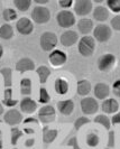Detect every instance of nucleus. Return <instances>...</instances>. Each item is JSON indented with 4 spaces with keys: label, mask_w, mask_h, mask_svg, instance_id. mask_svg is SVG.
<instances>
[{
    "label": "nucleus",
    "mask_w": 120,
    "mask_h": 149,
    "mask_svg": "<svg viewBox=\"0 0 120 149\" xmlns=\"http://www.w3.org/2000/svg\"><path fill=\"white\" fill-rule=\"evenodd\" d=\"M77 51L84 57L92 56L94 51H96V40H94V38L90 36V35L81 37V39H79V42H77Z\"/></svg>",
    "instance_id": "obj_1"
},
{
    "label": "nucleus",
    "mask_w": 120,
    "mask_h": 149,
    "mask_svg": "<svg viewBox=\"0 0 120 149\" xmlns=\"http://www.w3.org/2000/svg\"><path fill=\"white\" fill-rule=\"evenodd\" d=\"M59 43V38L56 36L55 33L53 31H45L40 35L39 38V45L40 48L44 52H52L54 48L56 47V45Z\"/></svg>",
    "instance_id": "obj_2"
},
{
    "label": "nucleus",
    "mask_w": 120,
    "mask_h": 149,
    "mask_svg": "<svg viewBox=\"0 0 120 149\" xmlns=\"http://www.w3.org/2000/svg\"><path fill=\"white\" fill-rule=\"evenodd\" d=\"M30 16H31V22H35L37 25H43V24L50 22L51 11L45 6H35Z\"/></svg>",
    "instance_id": "obj_3"
},
{
    "label": "nucleus",
    "mask_w": 120,
    "mask_h": 149,
    "mask_svg": "<svg viewBox=\"0 0 120 149\" xmlns=\"http://www.w3.org/2000/svg\"><path fill=\"white\" fill-rule=\"evenodd\" d=\"M92 33H93L92 37L94 38L96 42H99V43H105L112 36V29L110 28V26H108L105 24L97 25Z\"/></svg>",
    "instance_id": "obj_4"
},
{
    "label": "nucleus",
    "mask_w": 120,
    "mask_h": 149,
    "mask_svg": "<svg viewBox=\"0 0 120 149\" xmlns=\"http://www.w3.org/2000/svg\"><path fill=\"white\" fill-rule=\"evenodd\" d=\"M56 22L61 28L70 29L73 25L76 24L75 15L70 10H61L56 15Z\"/></svg>",
    "instance_id": "obj_5"
},
{
    "label": "nucleus",
    "mask_w": 120,
    "mask_h": 149,
    "mask_svg": "<svg viewBox=\"0 0 120 149\" xmlns=\"http://www.w3.org/2000/svg\"><path fill=\"white\" fill-rule=\"evenodd\" d=\"M74 15L85 18V16L90 15L93 10V2L91 0H76L73 2Z\"/></svg>",
    "instance_id": "obj_6"
},
{
    "label": "nucleus",
    "mask_w": 120,
    "mask_h": 149,
    "mask_svg": "<svg viewBox=\"0 0 120 149\" xmlns=\"http://www.w3.org/2000/svg\"><path fill=\"white\" fill-rule=\"evenodd\" d=\"M80 105H81V110L85 116H93L99 110V103L97 99L92 97H83L80 102Z\"/></svg>",
    "instance_id": "obj_7"
},
{
    "label": "nucleus",
    "mask_w": 120,
    "mask_h": 149,
    "mask_svg": "<svg viewBox=\"0 0 120 149\" xmlns=\"http://www.w3.org/2000/svg\"><path fill=\"white\" fill-rule=\"evenodd\" d=\"M116 62H117V58L113 54H110V53L103 54L98 60V68L99 71L105 72V73L110 72L116 65Z\"/></svg>",
    "instance_id": "obj_8"
},
{
    "label": "nucleus",
    "mask_w": 120,
    "mask_h": 149,
    "mask_svg": "<svg viewBox=\"0 0 120 149\" xmlns=\"http://www.w3.org/2000/svg\"><path fill=\"white\" fill-rule=\"evenodd\" d=\"M38 119H39L40 122H43L45 125L54 122L55 119H56V111H55L54 107L48 104L42 107L38 110Z\"/></svg>",
    "instance_id": "obj_9"
},
{
    "label": "nucleus",
    "mask_w": 120,
    "mask_h": 149,
    "mask_svg": "<svg viewBox=\"0 0 120 149\" xmlns=\"http://www.w3.org/2000/svg\"><path fill=\"white\" fill-rule=\"evenodd\" d=\"M3 121L8 126L16 127L23 122V113L17 109H9L7 112L3 113Z\"/></svg>",
    "instance_id": "obj_10"
},
{
    "label": "nucleus",
    "mask_w": 120,
    "mask_h": 149,
    "mask_svg": "<svg viewBox=\"0 0 120 149\" xmlns=\"http://www.w3.org/2000/svg\"><path fill=\"white\" fill-rule=\"evenodd\" d=\"M16 29L20 35L28 36L34 30V22H31V19H29V18L22 17L16 22Z\"/></svg>",
    "instance_id": "obj_11"
},
{
    "label": "nucleus",
    "mask_w": 120,
    "mask_h": 149,
    "mask_svg": "<svg viewBox=\"0 0 120 149\" xmlns=\"http://www.w3.org/2000/svg\"><path fill=\"white\" fill-rule=\"evenodd\" d=\"M77 42H79V34L72 29H66L64 33H62L60 37V43L64 47H71L77 44Z\"/></svg>",
    "instance_id": "obj_12"
},
{
    "label": "nucleus",
    "mask_w": 120,
    "mask_h": 149,
    "mask_svg": "<svg viewBox=\"0 0 120 149\" xmlns=\"http://www.w3.org/2000/svg\"><path fill=\"white\" fill-rule=\"evenodd\" d=\"M48 61L51 63V65L54 67L62 66L66 63L68 61V55L63 51L61 49H54L50 53V56H48Z\"/></svg>",
    "instance_id": "obj_13"
},
{
    "label": "nucleus",
    "mask_w": 120,
    "mask_h": 149,
    "mask_svg": "<svg viewBox=\"0 0 120 149\" xmlns=\"http://www.w3.org/2000/svg\"><path fill=\"white\" fill-rule=\"evenodd\" d=\"M35 63L34 61L29 58V57H23L16 63V70L19 72V73H26V72H31V71H35Z\"/></svg>",
    "instance_id": "obj_14"
},
{
    "label": "nucleus",
    "mask_w": 120,
    "mask_h": 149,
    "mask_svg": "<svg viewBox=\"0 0 120 149\" xmlns=\"http://www.w3.org/2000/svg\"><path fill=\"white\" fill-rule=\"evenodd\" d=\"M76 26H77L79 33H81L83 36H88L94 29L93 20L89 19V18H81L79 22H76Z\"/></svg>",
    "instance_id": "obj_15"
},
{
    "label": "nucleus",
    "mask_w": 120,
    "mask_h": 149,
    "mask_svg": "<svg viewBox=\"0 0 120 149\" xmlns=\"http://www.w3.org/2000/svg\"><path fill=\"white\" fill-rule=\"evenodd\" d=\"M93 92H94L96 99H98V100H102V101H103V100H105V99H108L109 94H110V86H109L107 83L99 82L94 85Z\"/></svg>",
    "instance_id": "obj_16"
},
{
    "label": "nucleus",
    "mask_w": 120,
    "mask_h": 149,
    "mask_svg": "<svg viewBox=\"0 0 120 149\" xmlns=\"http://www.w3.org/2000/svg\"><path fill=\"white\" fill-rule=\"evenodd\" d=\"M19 108H20V111L23 113H27V114H30L33 112L36 111L37 109V103L35 100H33L30 97H25L19 102Z\"/></svg>",
    "instance_id": "obj_17"
},
{
    "label": "nucleus",
    "mask_w": 120,
    "mask_h": 149,
    "mask_svg": "<svg viewBox=\"0 0 120 149\" xmlns=\"http://www.w3.org/2000/svg\"><path fill=\"white\" fill-rule=\"evenodd\" d=\"M101 109L105 113L108 114H114L116 112L119 110V103L117 102L116 99L113 97H108L102 101V104H101Z\"/></svg>",
    "instance_id": "obj_18"
},
{
    "label": "nucleus",
    "mask_w": 120,
    "mask_h": 149,
    "mask_svg": "<svg viewBox=\"0 0 120 149\" xmlns=\"http://www.w3.org/2000/svg\"><path fill=\"white\" fill-rule=\"evenodd\" d=\"M92 16H93L94 20L99 22H105V20H108V18L110 16V11L105 6H97L92 10Z\"/></svg>",
    "instance_id": "obj_19"
},
{
    "label": "nucleus",
    "mask_w": 120,
    "mask_h": 149,
    "mask_svg": "<svg viewBox=\"0 0 120 149\" xmlns=\"http://www.w3.org/2000/svg\"><path fill=\"white\" fill-rule=\"evenodd\" d=\"M57 110L63 116H70L74 110V102L73 100H61L57 102Z\"/></svg>",
    "instance_id": "obj_20"
},
{
    "label": "nucleus",
    "mask_w": 120,
    "mask_h": 149,
    "mask_svg": "<svg viewBox=\"0 0 120 149\" xmlns=\"http://www.w3.org/2000/svg\"><path fill=\"white\" fill-rule=\"evenodd\" d=\"M92 90V85H91L90 81L88 80H80L77 81V84H76V92L81 97H87L89 95Z\"/></svg>",
    "instance_id": "obj_21"
},
{
    "label": "nucleus",
    "mask_w": 120,
    "mask_h": 149,
    "mask_svg": "<svg viewBox=\"0 0 120 149\" xmlns=\"http://www.w3.org/2000/svg\"><path fill=\"white\" fill-rule=\"evenodd\" d=\"M57 134H59V132H57L56 129H52V128L45 127L44 129H43V134H42L44 143H46V145L52 143V142L56 139Z\"/></svg>",
    "instance_id": "obj_22"
},
{
    "label": "nucleus",
    "mask_w": 120,
    "mask_h": 149,
    "mask_svg": "<svg viewBox=\"0 0 120 149\" xmlns=\"http://www.w3.org/2000/svg\"><path fill=\"white\" fill-rule=\"evenodd\" d=\"M54 88H55V92L57 93V94H60V95H64V94H66L68 92V88H70V85H68V82L66 80H64V79H57L55 83H54Z\"/></svg>",
    "instance_id": "obj_23"
},
{
    "label": "nucleus",
    "mask_w": 120,
    "mask_h": 149,
    "mask_svg": "<svg viewBox=\"0 0 120 149\" xmlns=\"http://www.w3.org/2000/svg\"><path fill=\"white\" fill-rule=\"evenodd\" d=\"M36 73H37L38 77H39V82L40 84H45L48 80V77L51 76V70L48 66L45 65H40L36 68Z\"/></svg>",
    "instance_id": "obj_24"
},
{
    "label": "nucleus",
    "mask_w": 120,
    "mask_h": 149,
    "mask_svg": "<svg viewBox=\"0 0 120 149\" xmlns=\"http://www.w3.org/2000/svg\"><path fill=\"white\" fill-rule=\"evenodd\" d=\"M14 37V28L10 24H3L0 26V38L1 39H11Z\"/></svg>",
    "instance_id": "obj_25"
},
{
    "label": "nucleus",
    "mask_w": 120,
    "mask_h": 149,
    "mask_svg": "<svg viewBox=\"0 0 120 149\" xmlns=\"http://www.w3.org/2000/svg\"><path fill=\"white\" fill-rule=\"evenodd\" d=\"M0 74L3 76L5 88L6 89H10V86L13 84V72H11V68H9V67L0 68Z\"/></svg>",
    "instance_id": "obj_26"
},
{
    "label": "nucleus",
    "mask_w": 120,
    "mask_h": 149,
    "mask_svg": "<svg viewBox=\"0 0 120 149\" xmlns=\"http://www.w3.org/2000/svg\"><path fill=\"white\" fill-rule=\"evenodd\" d=\"M31 89H33V84L30 79L25 77L20 81V93L25 97H29L31 94Z\"/></svg>",
    "instance_id": "obj_27"
},
{
    "label": "nucleus",
    "mask_w": 120,
    "mask_h": 149,
    "mask_svg": "<svg viewBox=\"0 0 120 149\" xmlns=\"http://www.w3.org/2000/svg\"><path fill=\"white\" fill-rule=\"evenodd\" d=\"M18 103V100L13 99V91L11 89L5 90V95H3V100H2V104L7 105V107H15Z\"/></svg>",
    "instance_id": "obj_28"
},
{
    "label": "nucleus",
    "mask_w": 120,
    "mask_h": 149,
    "mask_svg": "<svg viewBox=\"0 0 120 149\" xmlns=\"http://www.w3.org/2000/svg\"><path fill=\"white\" fill-rule=\"evenodd\" d=\"M94 122L98 123V125H101L107 130H110V128H111V121L108 118L107 114H98V116H96Z\"/></svg>",
    "instance_id": "obj_29"
},
{
    "label": "nucleus",
    "mask_w": 120,
    "mask_h": 149,
    "mask_svg": "<svg viewBox=\"0 0 120 149\" xmlns=\"http://www.w3.org/2000/svg\"><path fill=\"white\" fill-rule=\"evenodd\" d=\"M17 17H18V14H17L16 9H14V8H6L2 11V18H3L5 22H14V20L17 19Z\"/></svg>",
    "instance_id": "obj_30"
},
{
    "label": "nucleus",
    "mask_w": 120,
    "mask_h": 149,
    "mask_svg": "<svg viewBox=\"0 0 120 149\" xmlns=\"http://www.w3.org/2000/svg\"><path fill=\"white\" fill-rule=\"evenodd\" d=\"M14 6L18 11L25 13L30 8L31 1L30 0H14Z\"/></svg>",
    "instance_id": "obj_31"
},
{
    "label": "nucleus",
    "mask_w": 120,
    "mask_h": 149,
    "mask_svg": "<svg viewBox=\"0 0 120 149\" xmlns=\"http://www.w3.org/2000/svg\"><path fill=\"white\" fill-rule=\"evenodd\" d=\"M87 143L90 147H97L100 143V137L96 132H90L87 136Z\"/></svg>",
    "instance_id": "obj_32"
},
{
    "label": "nucleus",
    "mask_w": 120,
    "mask_h": 149,
    "mask_svg": "<svg viewBox=\"0 0 120 149\" xmlns=\"http://www.w3.org/2000/svg\"><path fill=\"white\" fill-rule=\"evenodd\" d=\"M38 101H39V103L45 104V105L51 101V95H50L48 91H47L45 88H40V90H39V97H38Z\"/></svg>",
    "instance_id": "obj_33"
},
{
    "label": "nucleus",
    "mask_w": 120,
    "mask_h": 149,
    "mask_svg": "<svg viewBox=\"0 0 120 149\" xmlns=\"http://www.w3.org/2000/svg\"><path fill=\"white\" fill-rule=\"evenodd\" d=\"M107 6H108V10L112 13H116V14L120 13V0H108Z\"/></svg>",
    "instance_id": "obj_34"
},
{
    "label": "nucleus",
    "mask_w": 120,
    "mask_h": 149,
    "mask_svg": "<svg viewBox=\"0 0 120 149\" xmlns=\"http://www.w3.org/2000/svg\"><path fill=\"white\" fill-rule=\"evenodd\" d=\"M10 137H11V143L15 146L16 143L18 142V139L23 137V131H22V130H19L18 128L13 127L11 131H10Z\"/></svg>",
    "instance_id": "obj_35"
},
{
    "label": "nucleus",
    "mask_w": 120,
    "mask_h": 149,
    "mask_svg": "<svg viewBox=\"0 0 120 149\" xmlns=\"http://www.w3.org/2000/svg\"><path fill=\"white\" fill-rule=\"evenodd\" d=\"M89 122H90V119H89L88 117H85V116H83V117H80V118H77V119L74 121L75 130H79V129H81V128L84 127L85 125H88Z\"/></svg>",
    "instance_id": "obj_36"
},
{
    "label": "nucleus",
    "mask_w": 120,
    "mask_h": 149,
    "mask_svg": "<svg viewBox=\"0 0 120 149\" xmlns=\"http://www.w3.org/2000/svg\"><path fill=\"white\" fill-rule=\"evenodd\" d=\"M110 28L120 31V15H116L110 20Z\"/></svg>",
    "instance_id": "obj_37"
},
{
    "label": "nucleus",
    "mask_w": 120,
    "mask_h": 149,
    "mask_svg": "<svg viewBox=\"0 0 120 149\" xmlns=\"http://www.w3.org/2000/svg\"><path fill=\"white\" fill-rule=\"evenodd\" d=\"M73 2L74 1H72V0H60L59 5H60V7L63 8V10H68V8L72 7Z\"/></svg>",
    "instance_id": "obj_38"
},
{
    "label": "nucleus",
    "mask_w": 120,
    "mask_h": 149,
    "mask_svg": "<svg viewBox=\"0 0 120 149\" xmlns=\"http://www.w3.org/2000/svg\"><path fill=\"white\" fill-rule=\"evenodd\" d=\"M112 92L116 97H120V80H117L112 84Z\"/></svg>",
    "instance_id": "obj_39"
},
{
    "label": "nucleus",
    "mask_w": 120,
    "mask_h": 149,
    "mask_svg": "<svg viewBox=\"0 0 120 149\" xmlns=\"http://www.w3.org/2000/svg\"><path fill=\"white\" fill-rule=\"evenodd\" d=\"M68 146H71L73 149H81L80 148V146H79V142H77V138L76 137H73V138H71L68 142Z\"/></svg>",
    "instance_id": "obj_40"
},
{
    "label": "nucleus",
    "mask_w": 120,
    "mask_h": 149,
    "mask_svg": "<svg viewBox=\"0 0 120 149\" xmlns=\"http://www.w3.org/2000/svg\"><path fill=\"white\" fill-rule=\"evenodd\" d=\"M110 121H111V125L113 126H120V112L114 113Z\"/></svg>",
    "instance_id": "obj_41"
},
{
    "label": "nucleus",
    "mask_w": 120,
    "mask_h": 149,
    "mask_svg": "<svg viewBox=\"0 0 120 149\" xmlns=\"http://www.w3.org/2000/svg\"><path fill=\"white\" fill-rule=\"evenodd\" d=\"M114 147V132L109 131V141H108V148Z\"/></svg>",
    "instance_id": "obj_42"
},
{
    "label": "nucleus",
    "mask_w": 120,
    "mask_h": 149,
    "mask_svg": "<svg viewBox=\"0 0 120 149\" xmlns=\"http://www.w3.org/2000/svg\"><path fill=\"white\" fill-rule=\"evenodd\" d=\"M35 2H36V5H37V6H40V5L45 6L46 3H48V0H36Z\"/></svg>",
    "instance_id": "obj_43"
},
{
    "label": "nucleus",
    "mask_w": 120,
    "mask_h": 149,
    "mask_svg": "<svg viewBox=\"0 0 120 149\" xmlns=\"http://www.w3.org/2000/svg\"><path fill=\"white\" fill-rule=\"evenodd\" d=\"M3 113H5V112H3V105H2V103L0 102V116L3 114Z\"/></svg>",
    "instance_id": "obj_44"
},
{
    "label": "nucleus",
    "mask_w": 120,
    "mask_h": 149,
    "mask_svg": "<svg viewBox=\"0 0 120 149\" xmlns=\"http://www.w3.org/2000/svg\"><path fill=\"white\" fill-rule=\"evenodd\" d=\"M2 55H3V47L0 45V58L2 57Z\"/></svg>",
    "instance_id": "obj_45"
},
{
    "label": "nucleus",
    "mask_w": 120,
    "mask_h": 149,
    "mask_svg": "<svg viewBox=\"0 0 120 149\" xmlns=\"http://www.w3.org/2000/svg\"><path fill=\"white\" fill-rule=\"evenodd\" d=\"M92 2H97V3H102V2H103V0H94V1H92Z\"/></svg>",
    "instance_id": "obj_46"
},
{
    "label": "nucleus",
    "mask_w": 120,
    "mask_h": 149,
    "mask_svg": "<svg viewBox=\"0 0 120 149\" xmlns=\"http://www.w3.org/2000/svg\"><path fill=\"white\" fill-rule=\"evenodd\" d=\"M105 149H110V148H105Z\"/></svg>",
    "instance_id": "obj_47"
},
{
    "label": "nucleus",
    "mask_w": 120,
    "mask_h": 149,
    "mask_svg": "<svg viewBox=\"0 0 120 149\" xmlns=\"http://www.w3.org/2000/svg\"><path fill=\"white\" fill-rule=\"evenodd\" d=\"M14 149H16V148H14Z\"/></svg>",
    "instance_id": "obj_48"
}]
</instances>
